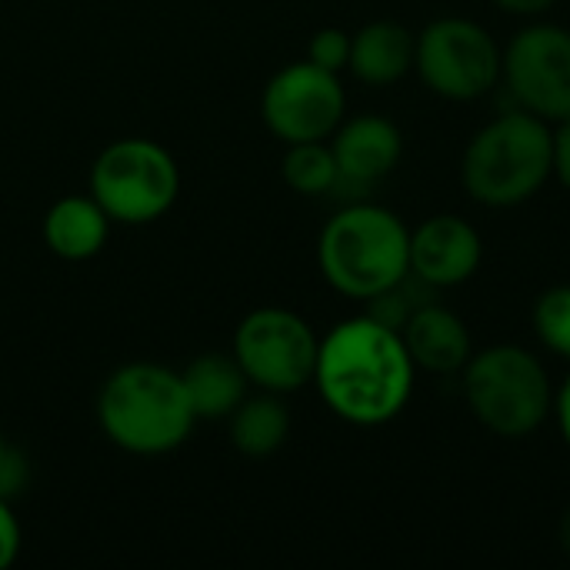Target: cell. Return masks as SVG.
I'll use <instances>...</instances> for the list:
<instances>
[{
	"label": "cell",
	"instance_id": "13",
	"mask_svg": "<svg viewBox=\"0 0 570 570\" xmlns=\"http://www.w3.org/2000/svg\"><path fill=\"white\" fill-rule=\"evenodd\" d=\"M404 347L417 371L428 374H461L474 354L468 324L444 304H417L401 327Z\"/></svg>",
	"mask_w": 570,
	"mask_h": 570
},
{
	"label": "cell",
	"instance_id": "1",
	"mask_svg": "<svg viewBox=\"0 0 570 570\" xmlns=\"http://www.w3.org/2000/svg\"><path fill=\"white\" fill-rule=\"evenodd\" d=\"M414 374L401 331L357 314L321 337L311 384L334 417L354 428H381L411 404Z\"/></svg>",
	"mask_w": 570,
	"mask_h": 570
},
{
	"label": "cell",
	"instance_id": "16",
	"mask_svg": "<svg viewBox=\"0 0 570 570\" xmlns=\"http://www.w3.org/2000/svg\"><path fill=\"white\" fill-rule=\"evenodd\" d=\"M197 421H227L247 397V374L234 354H200L180 374Z\"/></svg>",
	"mask_w": 570,
	"mask_h": 570
},
{
	"label": "cell",
	"instance_id": "27",
	"mask_svg": "<svg viewBox=\"0 0 570 570\" xmlns=\"http://www.w3.org/2000/svg\"><path fill=\"white\" fill-rule=\"evenodd\" d=\"M7 451H10V444H7V438H3V431H0V464H3V458H7Z\"/></svg>",
	"mask_w": 570,
	"mask_h": 570
},
{
	"label": "cell",
	"instance_id": "17",
	"mask_svg": "<svg viewBox=\"0 0 570 570\" xmlns=\"http://www.w3.org/2000/svg\"><path fill=\"white\" fill-rule=\"evenodd\" d=\"M227 421H230V444L244 458H271L291 438V411L284 404V394L261 391L257 397H244Z\"/></svg>",
	"mask_w": 570,
	"mask_h": 570
},
{
	"label": "cell",
	"instance_id": "26",
	"mask_svg": "<svg viewBox=\"0 0 570 570\" xmlns=\"http://www.w3.org/2000/svg\"><path fill=\"white\" fill-rule=\"evenodd\" d=\"M561 548H564V554H570V511L561 521Z\"/></svg>",
	"mask_w": 570,
	"mask_h": 570
},
{
	"label": "cell",
	"instance_id": "11",
	"mask_svg": "<svg viewBox=\"0 0 570 570\" xmlns=\"http://www.w3.org/2000/svg\"><path fill=\"white\" fill-rule=\"evenodd\" d=\"M484 257L474 224L458 214H434L411 230V277L431 291L468 284Z\"/></svg>",
	"mask_w": 570,
	"mask_h": 570
},
{
	"label": "cell",
	"instance_id": "4",
	"mask_svg": "<svg viewBox=\"0 0 570 570\" xmlns=\"http://www.w3.org/2000/svg\"><path fill=\"white\" fill-rule=\"evenodd\" d=\"M554 177V124L514 107L484 124L461 160V184L481 207L511 210Z\"/></svg>",
	"mask_w": 570,
	"mask_h": 570
},
{
	"label": "cell",
	"instance_id": "7",
	"mask_svg": "<svg viewBox=\"0 0 570 570\" xmlns=\"http://www.w3.org/2000/svg\"><path fill=\"white\" fill-rule=\"evenodd\" d=\"M504 47L471 17H438L417 33L414 70L424 87L444 100L468 104L501 83Z\"/></svg>",
	"mask_w": 570,
	"mask_h": 570
},
{
	"label": "cell",
	"instance_id": "25",
	"mask_svg": "<svg viewBox=\"0 0 570 570\" xmlns=\"http://www.w3.org/2000/svg\"><path fill=\"white\" fill-rule=\"evenodd\" d=\"M554 417H558V428H561V438H564V444H568L570 451V374L564 377V384L554 391Z\"/></svg>",
	"mask_w": 570,
	"mask_h": 570
},
{
	"label": "cell",
	"instance_id": "21",
	"mask_svg": "<svg viewBox=\"0 0 570 570\" xmlns=\"http://www.w3.org/2000/svg\"><path fill=\"white\" fill-rule=\"evenodd\" d=\"M20 544H23V531L20 521L10 508L7 498H0V570H7L20 558Z\"/></svg>",
	"mask_w": 570,
	"mask_h": 570
},
{
	"label": "cell",
	"instance_id": "19",
	"mask_svg": "<svg viewBox=\"0 0 570 570\" xmlns=\"http://www.w3.org/2000/svg\"><path fill=\"white\" fill-rule=\"evenodd\" d=\"M531 324L551 354L570 361V284H554L534 301Z\"/></svg>",
	"mask_w": 570,
	"mask_h": 570
},
{
	"label": "cell",
	"instance_id": "5",
	"mask_svg": "<svg viewBox=\"0 0 570 570\" xmlns=\"http://www.w3.org/2000/svg\"><path fill=\"white\" fill-rule=\"evenodd\" d=\"M461 374L474 421L494 438H531L554 407L548 367L518 344H494L471 354Z\"/></svg>",
	"mask_w": 570,
	"mask_h": 570
},
{
	"label": "cell",
	"instance_id": "6",
	"mask_svg": "<svg viewBox=\"0 0 570 570\" xmlns=\"http://www.w3.org/2000/svg\"><path fill=\"white\" fill-rule=\"evenodd\" d=\"M180 194V170L167 147L147 137L107 144L90 167V197L114 224H150Z\"/></svg>",
	"mask_w": 570,
	"mask_h": 570
},
{
	"label": "cell",
	"instance_id": "24",
	"mask_svg": "<svg viewBox=\"0 0 570 570\" xmlns=\"http://www.w3.org/2000/svg\"><path fill=\"white\" fill-rule=\"evenodd\" d=\"M554 3L558 0H494V7H501L511 17H524V20H534L541 13H548Z\"/></svg>",
	"mask_w": 570,
	"mask_h": 570
},
{
	"label": "cell",
	"instance_id": "3",
	"mask_svg": "<svg viewBox=\"0 0 570 570\" xmlns=\"http://www.w3.org/2000/svg\"><path fill=\"white\" fill-rule=\"evenodd\" d=\"M324 281L351 297L371 301L411 274V227L387 207L354 200L341 207L317 237Z\"/></svg>",
	"mask_w": 570,
	"mask_h": 570
},
{
	"label": "cell",
	"instance_id": "14",
	"mask_svg": "<svg viewBox=\"0 0 570 570\" xmlns=\"http://www.w3.org/2000/svg\"><path fill=\"white\" fill-rule=\"evenodd\" d=\"M417 33L401 20H371L351 33V63L347 70L367 87H391L414 70Z\"/></svg>",
	"mask_w": 570,
	"mask_h": 570
},
{
	"label": "cell",
	"instance_id": "2",
	"mask_svg": "<svg viewBox=\"0 0 570 570\" xmlns=\"http://www.w3.org/2000/svg\"><path fill=\"white\" fill-rule=\"evenodd\" d=\"M97 424L120 451L160 458L187 444L197 414L177 371L154 361H134L104 381L97 394Z\"/></svg>",
	"mask_w": 570,
	"mask_h": 570
},
{
	"label": "cell",
	"instance_id": "18",
	"mask_svg": "<svg viewBox=\"0 0 570 570\" xmlns=\"http://www.w3.org/2000/svg\"><path fill=\"white\" fill-rule=\"evenodd\" d=\"M281 174H284V184L291 190L307 194V197L334 194V187L341 180V167H337V157H334L327 140L287 144L284 160H281Z\"/></svg>",
	"mask_w": 570,
	"mask_h": 570
},
{
	"label": "cell",
	"instance_id": "8",
	"mask_svg": "<svg viewBox=\"0 0 570 570\" xmlns=\"http://www.w3.org/2000/svg\"><path fill=\"white\" fill-rule=\"evenodd\" d=\"M321 337L287 307H257L234 331V361L247 381L271 394H294L314 381Z\"/></svg>",
	"mask_w": 570,
	"mask_h": 570
},
{
	"label": "cell",
	"instance_id": "22",
	"mask_svg": "<svg viewBox=\"0 0 570 570\" xmlns=\"http://www.w3.org/2000/svg\"><path fill=\"white\" fill-rule=\"evenodd\" d=\"M27 481H30V464H27V458H23L17 448H10L7 458H3V464H0V498L13 501V498L27 488Z\"/></svg>",
	"mask_w": 570,
	"mask_h": 570
},
{
	"label": "cell",
	"instance_id": "23",
	"mask_svg": "<svg viewBox=\"0 0 570 570\" xmlns=\"http://www.w3.org/2000/svg\"><path fill=\"white\" fill-rule=\"evenodd\" d=\"M554 177L570 190V117L554 127Z\"/></svg>",
	"mask_w": 570,
	"mask_h": 570
},
{
	"label": "cell",
	"instance_id": "15",
	"mask_svg": "<svg viewBox=\"0 0 570 570\" xmlns=\"http://www.w3.org/2000/svg\"><path fill=\"white\" fill-rule=\"evenodd\" d=\"M110 217L90 194H67L43 214V244L60 261H90L110 237Z\"/></svg>",
	"mask_w": 570,
	"mask_h": 570
},
{
	"label": "cell",
	"instance_id": "20",
	"mask_svg": "<svg viewBox=\"0 0 570 570\" xmlns=\"http://www.w3.org/2000/svg\"><path fill=\"white\" fill-rule=\"evenodd\" d=\"M307 60L331 70V73H341L347 70L351 63V33L341 30V27H324L311 37L307 43Z\"/></svg>",
	"mask_w": 570,
	"mask_h": 570
},
{
	"label": "cell",
	"instance_id": "9",
	"mask_svg": "<svg viewBox=\"0 0 570 570\" xmlns=\"http://www.w3.org/2000/svg\"><path fill=\"white\" fill-rule=\"evenodd\" d=\"M501 80L511 100L548 120L561 124L570 117V30L561 23H528L508 47L501 63Z\"/></svg>",
	"mask_w": 570,
	"mask_h": 570
},
{
	"label": "cell",
	"instance_id": "12",
	"mask_svg": "<svg viewBox=\"0 0 570 570\" xmlns=\"http://www.w3.org/2000/svg\"><path fill=\"white\" fill-rule=\"evenodd\" d=\"M331 150L341 167V180L334 190H367L401 164L404 137L401 127L384 114H354L344 117L341 127L331 134Z\"/></svg>",
	"mask_w": 570,
	"mask_h": 570
},
{
	"label": "cell",
	"instance_id": "10",
	"mask_svg": "<svg viewBox=\"0 0 570 570\" xmlns=\"http://www.w3.org/2000/svg\"><path fill=\"white\" fill-rule=\"evenodd\" d=\"M261 117L267 130L284 144L331 140V134L347 117L341 73H331L307 57L281 67L264 87Z\"/></svg>",
	"mask_w": 570,
	"mask_h": 570
}]
</instances>
